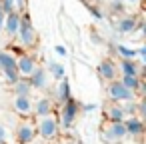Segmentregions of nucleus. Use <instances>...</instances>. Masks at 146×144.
I'll return each instance as SVG.
<instances>
[{"label":"nucleus","instance_id":"obj_14","mask_svg":"<svg viewBox=\"0 0 146 144\" xmlns=\"http://www.w3.org/2000/svg\"><path fill=\"white\" fill-rule=\"evenodd\" d=\"M118 74L120 76H140V62H136L134 58H122L116 62Z\"/></svg>","mask_w":146,"mask_h":144},{"label":"nucleus","instance_id":"obj_1","mask_svg":"<svg viewBox=\"0 0 146 144\" xmlns=\"http://www.w3.org/2000/svg\"><path fill=\"white\" fill-rule=\"evenodd\" d=\"M78 114H80V104H78L76 100L70 98V100L62 102V104L58 106V110H56V120H58L60 130H62V128H64V130L72 128L74 122H76V118H78Z\"/></svg>","mask_w":146,"mask_h":144},{"label":"nucleus","instance_id":"obj_11","mask_svg":"<svg viewBox=\"0 0 146 144\" xmlns=\"http://www.w3.org/2000/svg\"><path fill=\"white\" fill-rule=\"evenodd\" d=\"M32 114H34L36 118L54 114V100H52L50 96H40L38 100L32 102Z\"/></svg>","mask_w":146,"mask_h":144},{"label":"nucleus","instance_id":"obj_18","mask_svg":"<svg viewBox=\"0 0 146 144\" xmlns=\"http://www.w3.org/2000/svg\"><path fill=\"white\" fill-rule=\"evenodd\" d=\"M54 96H56V100H58L60 104L72 98L70 82H68V78H66V76H64V78H60V80H56V90H54Z\"/></svg>","mask_w":146,"mask_h":144},{"label":"nucleus","instance_id":"obj_8","mask_svg":"<svg viewBox=\"0 0 146 144\" xmlns=\"http://www.w3.org/2000/svg\"><path fill=\"white\" fill-rule=\"evenodd\" d=\"M36 66H38V62H36L34 54H30V52H22V54L16 56V70H18V76L28 78Z\"/></svg>","mask_w":146,"mask_h":144},{"label":"nucleus","instance_id":"obj_26","mask_svg":"<svg viewBox=\"0 0 146 144\" xmlns=\"http://www.w3.org/2000/svg\"><path fill=\"white\" fill-rule=\"evenodd\" d=\"M56 144H80V142H76V140H70V138H64V140H60V142H56Z\"/></svg>","mask_w":146,"mask_h":144},{"label":"nucleus","instance_id":"obj_10","mask_svg":"<svg viewBox=\"0 0 146 144\" xmlns=\"http://www.w3.org/2000/svg\"><path fill=\"white\" fill-rule=\"evenodd\" d=\"M96 72H98V76H100L102 80H106V82L118 78V68H116V62H114L112 58H104V60H100Z\"/></svg>","mask_w":146,"mask_h":144},{"label":"nucleus","instance_id":"obj_17","mask_svg":"<svg viewBox=\"0 0 146 144\" xmlns=\"http://www.w3.org/2000/svg\"><path fill=\"white\" fill-rule=\"evenodd\" d=\"M104 118L108 122H124L126 120V114L122 110V104L118 102H108L104 106Z\"/></svg>","mask_w":146,"mask_h":144},{"label":"nucleus","instance_id":"obj_3","mask_svg":"<svg viewBox=\"0 0 146 144\" xmlns=\"http://www.w3.org/2000/svg\"><path fill=\"white\" fill-rule=\"evenodd\" d=\"M126 128H124V122H104L102 128H100V138L106 142V144H118L126 138Z\"/></svg>","mask_w":146,"mask_h":144},{"label":"nucleus","instance_id":"obj_2","mask_svg":"<svg viewBox=\"0 0 146 144\" xmlns=\"http://www.w3.org/2000/svg\"><path fill=\"white\" fill-rule=\"evenodd\" d=\"M36 134L46 140V142H52L60 136V126H58V120H56V114H48V116H40L36 120Z\"/></svg>","mask_w":146,"mask_h":144},{"label":"nucleus","instance_id":"obj_27","mask_svg":"<svg viewBox=\"0 0 146 144\" xmlns=\"http://www.w3.org/2000/svg\"><path fill=\"white\" fill-rule=\"evenodd\" d=\"M124 4H130V6H136V4H140V0H122Z\"/></svg>","mask_w":146,"mask_h":144},{"label":"nucleus","instance_id":"obj_21","mask_svg":"<svg viewBox=\"0 0 146 144\" xmlns=\"http://www.w3.org/2000/svg\"><path fill=\"white\" fill-rule=\"evenodd\" d=\"M128 90H132L134 94L138 92V90H142V80H140V76H120L118 78Z\"/></svg>","mask_w":146,"mask_h":144},{"label":"nucleus","instance_id":"obj_15","mask_svg":"<svg viewBox=\"0 0 146 144\" xmlns=\"http://www.w3.org/2000/svg\"><path fill=\"white\" fill-rule=\"evenodd\" d=\"M12 108H14V112H16L18 116L30 118V116H32V98H30V96H14Z\"/></svg>","mask_w":146,"mask_h":144},{"label":"nucleus","instance_id":"obj_24","mask_svg":"<svg viewBox=\"0 0 146 144\" xmlns=\"http://www.w3.org/2000/svg\"><path fill=\"white\" fill-rule=\"evenodd\" d=\"M54 52H56L58 56H66V54H68V50H66L64 46H60V44H58V46H54Z\"/></svg>","mask_w":146,"mask_h":144},{"label":"nucleus","instance_id":"obj_7","mask_svg":"<svg viewBox=\"0 0 146 144\" xmlns=\"http://www.w3.org/2000/svg\"><path fill=\"white\" fill-rule=\"evenodd\" d=\"M14 138H16L18 144H30V142H34V138H36V126H34V122H30V120L18 122V126L14 130Z\"/></svg>","mask_w":146,"mask_h":144},{"label":"nucleus","instance_id":"obj_22","mask_svg":"<svg viewBox=\"0 0 146 144\" xmlns=\"http://www.w3.org/2000/svg\"><path fill=\"white\" fill-rule=\"evenodd\" d=\"M116 52H118L122 58H136V50H132V48H128V46H124V44H118V46H116Z\"/></svg>","mask_w":146,"mask_h":144},{"label":"nucleus","instance_id":"obj_12","mask_svg":"<svg viewBox=\"0 0 146 144\" xmlns=\"http://www.w3.org/2000/svg\"><path fill=\"white\" fill-rule=\"evenodd\" d=\"M20 20H22V12H16V10H10L4 14V24H2V30L12 38L16 36L18 32V26H20Z\"/></svg>","mask_w":146,"mask_h":144},{"label":"nucleus","instance_id":"obj_9","mask_svg":"<svg viewBox=\"0 0 146 144\" xmlns=\"http://www.w3.org/2000/svg\"><path fill=\"white\" fill-rule=\"evenodd\" d=\"M28 82H30L32 90H46L50 86V76L44 66H36L32 70V74L28 76Z\"/></svg>","mask_w":146,"mask_h":144},{"label":"nucleus","instance_id":"obj_13","mask_svg":"<svg viewBox=\"0 0 146 144\" xmlns=\"http://www.w3.org/2000/svg\"><path fill=\"white\" fill-rule=\"evenodd\" d=\"M116 28H118L120 34L128 36V34H132V32H136L140 28V20L134 14H122L120 20H118V24H116Z\"/></svg>","mask_w":146,"mask_h":144},{"label":"nucleus","instance_id":"obj_6","mask_svg":"<svg viewBox=\"0 0 146 144\" xmlns=\"http://www.w3.org/2000/svg\"><path fill=\"white\" fill-rule=\"evenodd\" d=\"M0 72L6 78L8 84L16 82L20 76H18V70H16V56L6 52V50H0Z\"/></svg>","mask_w":146,"mask_h":144},{"label":"nucleus","instance_id":"obj_25","mask_svg":"<svg viewBox=\"0 0 146 144\" xmlns=\"http://www.w3.org/2000/svg\"><path fill=\"white\" fill-rule=\"evenodd\" d=\"M94 108H96L94 104H82V106H80V110H82V112H92Z\"/></svg>","mask_w":146,"mask_h":144},{"label":"nucleus","instance_id":"obj_19","mask_svg":"<svg viewBox=\"0 0 146 144\" xmlns=\"http://www.w3.org/2000/svg\"><path fill=\"white\" fill-rule=\"evenodd\" d=\"M46 72H48L50 80H60V78L66 76V68H64V64H60L58 60H50V62L46 64Z\"/></svg>","mask_w":146,"mask_h":144},{"label":"nucleus","instance_id":"obj_16","mask_svg":"<svg viewBox=\"0 0 146 144\" xmlns=\"http://www.w3.org/2000/svg\"><path fill=\"white\" fill-rule=\"evenodd\" d=\"M124 128H126V134L130 138H138L144 134V120L140 116H126Z\"/></svg>","mask_w":146,"mask_h":144},{"label":"nucleus","instance_id":"obj_4","mask_svg":"<svg viewBox=\"0 0 146 144\" xmlns=\"http://www.w3.org/2000/svg\"><path fill=\"white\" fill-rule=\"evenodd\" d=\"M106 96H108L110 102H118V104L128 102V100H136V94L132 90H128L118 78L116 80H110L106 84Z\"/></svg>","mask_w":146,"mask_h":144},{"label":"nucleus","instance_id":"obj_20","mask_svg":"<svg viewBox=\"0 0 146 144\" xmlns=\"http://www.w3.org/2000/svg\"><path fill=\"white\" fill-rule=\"evenodd\" d=\"M12 86V92H14V96H30L32 94V86H30V82H28V78H18L16 82H12L10 84Z\"/></svg>","mask_w":146,"mask_h":144},{"label":"nucleus","instance_id":"obj_5","mask_svg":"<svg viewBox=\"0 0 146 144\" xmlns=\"http://www.w3.org/2000/svg\"><path fill=\"white\" fill-rule=\"evenodd\" d=\"M16 38H18V42H20L24 48H32V46H36V42H38L36 28H34V24L30 22V18H26L24 14H22L18 32H16Z\"/></svg>","mask_w":146,"mask_h":144},{"label":"nucleus","instance_id":"obj_23","mask_svg":"<svg viewBox=\"0 0 146 144\" xmlns=\"http://www.w3.org/2000/svg\"><path fill=\"white\" fill-rule=\"evenodd\" d=\"M8 142V130L4 124H0V144H6Z\"/></svg>","mask_w":146,"mask_h":144}]
</instances>
